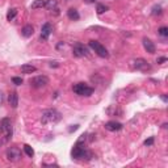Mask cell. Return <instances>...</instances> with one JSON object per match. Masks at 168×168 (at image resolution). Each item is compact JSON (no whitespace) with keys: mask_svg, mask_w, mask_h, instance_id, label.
Here are the masks:
<instances>
[{"mask_svg":"<svg viewBox=\"0 0 168 168\" xmlns=\"http://www.w3.org/2000/svg\"><path fill=\"white\" fill-rule=\"evenodd\" d=\"M85 139H87V135L85 134L80 135V139L76 142V145L74 146L72 151H71L72 158H75V159H87V160H89L92 158V152L88 151V150L85 148V146H84Z\"/></svg>","mask_w":168,"mask_h":168,"instance_id":"cell-1","label":"cell"},{"mask_svg":"<svg viewBox=\"0 0 168 168\" xmlns=\"http://www.w3.org/2000/svg\"><path fill=\"white\" fill-rule=\"evenodd\" d=\"M62 116L58 110L55 109H46L42 112V117H41V122L46 125V124H57L58 121H60Z\"/></svg>","mask_w":168,"mask_h":168,"instance_id":"cell-2","label":"cell"},{"mask_svg":"<svg viewBox=\"0 0 168 168\" xmlns=\"http://www.w3.org/2000/svg\"><path fill=\"white\" fill-rule=\"evenodd\" d=\"M0 135L5 141H9L12 137V124H11L9 118H3L0 121Z\"/></svg>","mask_w":168,"mask_h":168,"instance_id":"cell-3","label":"cell"},{"mask_svg":"<svg viewBox=\"0 0 168 168\" xmlns=\"http://www.w3.org/2000/svg\"><path fill=\"white\" fill-rule=\"evenodd\" d=\"M74 92L76 95H79V96H85V97H88V96H91L92 93H93V88L92 87H89L88 84H85V83H78V84H75L74 87Z\"/></svg>","mask_w":168,"mask_h":168,"instance_id":"cell-4","label":"cell"},{"mask_svg":"<svg viewBox=\"0 0 168 168\" xmlns=\"http://www.w3.org/2000/svg\"><path fill=\"white\" fill-rule=\"evenodd\" d=\"M88 46L91 47L92 50H95V53L97 54L99 57H101V58H108L109 57V53H108V50L105 49V46H102L100 42L97 41H89L88 42Z\"/></svg>","mask_w":168,"mask_h":168,"instance_id":"cell-5","label":"cell"},{"mask_svg":"<svg viewBox=\"0 0 168 168\" xmlns=\"http://www.w3.org/2000/svg\"><path fill=\"white\" fill-rule=\"evenodd\" d=\"M23 158V155H21V150L19 147H16V146H12V147H9L7 150V159L9 160V162L12 163H16L21 160Z\"/></svg>","mask_w":168,"mask_h":168,"instance_id":"cell-6","label":"cell"},{"mask_svg":"<svg viewBox=\"0 0 168 168\" xmlns=\"http://www.w3.org/2000/svg\"><path fill=\"white\" fill-rule=\"evenodd\" d=\"M49 84V79L45 75H40V76H35L33 79H30V85L34 88H42L46 87Z\"/></svg>","mask_w":168,"mask_h":168,"instance_id":"cell-7","label":"cell"},{"mask_svg":"<svg viewBox=\"0 0 168 168\" xmlns=\"http://www.w3.org/2000/svg\"><path fill=\"white\" fill-rule=\"evenodd\" d=\"M72 53H74L75 57H79V58H81V57H87L89 54L88 49L85 47L83 44H80V42H76V44L72 46Z\"/></svg>","mask_w":168,"mask_h":168,"instance_id":"cell-8","label":"cell"},{"mask_svg":"<svg viewBox=\"0 0 168 168\" xmlns=\"http://www.w3.org/2000/svg\"><path fill=\"white\" fill-rule=\"evenodd\" d=\"M51 32H53L51 24H49V23L44 24V25H42V28H41V40L46 41L49 38V35L51 34Z\"/></svg>","mask_w":168,"mask_h":168,"instance_id":"cell-9","label":"cell"},{"mask_svg":"<svg viewBox=\"0 0 168 168\" xmlns=\"http://www.w3.org/2000/svg\"><path fill=\"white\" fill-rule=\"evenodd\" d=\"M134 69L135 70H139V71H145V70H148L150 66L147 63V60L142 59V58H138L134 60Z\"/></svg>","mask_w":168,"mask_h":168,"instance_id":"cell-10","label":"cell"},{"mask_svg":"<svg viewBox=\"0 0 168 168\" xmlns=\"http://www.w3.org/2000/svg\"><path fill=\"white\" fill-rule=\"evenodd\" d=\"M143 47H145V50L147 53H150V54H154L155 53V50H156V47H155V45H154V42L150 40V38H143Z\"/></svg>","mask_w":168,"mask_h":168,"instance_id":"cell-11","label":"cell"},{"mask_svg":"<svg viewBox=\"0 0 168 168\" xmlns=\"http://www.w3.org/2000/svg\"><path fill=\"white\" fill-rule=\"evenodd\" d=\"M105 129L109 131H118L122 129V124L117 122V121H109V122L105 124Z\"/></svg>","mask_w":168,"mask_h":168,"instance_id":"cell-12","label":"cell"},{"mask_svg":"<svg viewBox=\"0 0 168 168\" xmlns=\"http://www.w3.org/2000/svg\"><path fill=\"white\" fill-rule=\"evenodd\" d=\"M8 102L12 108H17V105H19V95H17L16 92H12V93L8 96Z\"/></svg>","mask_w":168,"mask_h":168,"instance_id":"cell-13","label":"cell"},{"mask_svg":"<svg viewBox=\"0 0 168 168\" xmlns=\"http://www.w3.org/2000/svg\"><path fill=\"white\" fill-rule=\"evenodd\" d=\"M33 33H34V28L32 26V25H25V26L23 28V30H21V34L24 35L25 38H29V37H32L33 35Z\"/></svg>","mask_w":168,"mask_h":168,"instance_id":"cell-14","label":"cell"},{"mask_svg":"<svg viewBox=\"0 0 168 168\" xmlns=\"http://www.w3.org/2000/svg\"><path fill=\"white\" fill-rule=\"evenodd\" d=\"M67 16H69L70 20H74V21H76V20L80 19L79 12H78L76 9H74V8H70L69 11H67Z\"/></svg>","mask_w":168,"mask_h":168,"instance_id":"cell-15","label":"cell"},{"mask_svg":"<svg viewBox=\"0 0 168 168\" xmlns=\"http://www.w3.org/2000/svg\"><path fill=\"white\" fill-rule=\"evenodd\" d=\"M37 69L33 66V64H23L21 66V72L23 74H32V72H35Z\"/></svg>","mask_w":168,"mask_h":168,"instance_id":"cell-16","label":"cell"},{"mask_svg":"<svg viewBox=\"0 0 168 168\" xmlns=\"http://www.w3.org/2000/svg\"><path fill=\"white\" fill-rule=\"evenodd\" d=\"M45 7L50 11H58V3H57V0H47Z\"/></svg>","mask_w":168,"mask_h":168,"instance_id":"cell-17","label":"cell"},{"mask_svg":"<svg viewBox=\"0 0 168 168\" xmlns=\"http://www.w3.org/2000/svg\"><path fill=\"white\" fill-rule=\"evenodd\" d=\"M46 2L45 0H34L33 3H32L30 5V9H38V8H42V7H45Z\"/></svg>","mask_w":168,"mask_h":168,"instance_id":"cell-18","label":"cell"},{"mask_svg":"<svg viewBox=\"0 0 168 168\" xmlns=\"http://www.w3.org/2000/svg\"><path fill=\"white\" fill-rule=\"evenodd\" d=\"M17 12H19V11H17V8H11V9L8 11V13H7V20H8V21H12V20L17 16Z\"/></svg>","mask_w":168,"mask_h":168,"instance_id":"cell-19","label":"cell"},{"mask_svg":"<svg viewBox=\"0 0 168 168\" xmlns=\"http://www.w3.org/2000/svg\"><path fill=\"white\" fill-rule=\"evenodd\" d=\"M24 151H25V154H26L29 158H33V155H34V150L30 147L29 145H24Z\"/></svg>","mask_w":168,"mask_h":168,"instance_id":"cell-20","label":"cell"},{"mask_svg":"<svg viewBox=\"0 0 168 168\" xmlns=\"http://www.w3.org/2000/svg\"><path fill=\"white\" fill-rule=\"evenodd\" d=\"M96 11H97L99 15H101V13H104L108 11V7L104 5V4H97V7H96Z\"/></svg>","mask_w":168,"mask_h":168,"instance_id":"cell-21","label":"cell"},{"mask_svg":"<svg viewBox=\"0 0 168 168\" xmlns=\"http://www.w3.org/2000/svg\"><path fill=\"white\" fill-rule=\"evenodd\" d=\"M162 12H163V9H162V7H160V5H155V7H154V8H152V15L154 16H159V15H162Z\"/></svg>","mask_w":168,"mask_h":168,"instance_id":"cell-22","label":"cell"},{"mask_svg":"<svg viewBox=\"0 0 168 168\" xmlns=\"http://www.w3.org/2000/svg\"><path fill=\"white\" fill-rule=\"evenodd\" d=\"M158 32H159V34L162 35V37H168V28L167 26H162Z\"/></svg>","mask_w":168,"mask_h":168,"instance_id":"cell-23","label":"cell"},{"mask_svg":"<svg viewBox=\"0 0 168 168\" xmlns=\"http://www.w3.org/2000/svg\"><path fill=\"white\" fill-rule=\"evenodd\" d=\"M12 81H13V84H16V85L23 84V79H21V78H17V76L12 78Z\"/></svg>","mask_w":168,"mask_h":168,"instance_id":"cell-24","label":"cell"},{"mask_svg":"<svg viewBox=\"0 0 168 168\" xmlns=\"http://www.w3.org/2000/svg\"><path fill=\"white\" fill-rule=\"evenodd\" d=\"M154 145V137H150L148 139L145 141V146H152Z\"/></svg>","mask_w":168,"mask_h":168,"instance_id":"cell-25","label":"cell"},{"mask_svg":"<svg viewBox=\"0 0 168 168\" xmlns=\"http://www.w3.org/2000/svg\"><path fill=\"white\" fill-rule=\"evenodd\" d=\"M78 129H79V125H74V126H71V127L69 129V131H70V133H72V131L78 130Z\"/></svg>","mask_w":168,"mask_h":168,"instance_id":"cell-26","label":"cell"},{"mask_svg":"<svg viewBox=\"0 0 168 168\" xmlns=\"http://www.w3.org/2000/svg\"><path fill=\"white\" fill-rule=\"evenodd\" d=\"M167 58H164V57H162V58H159L158 59V63H163V62H166Z\"/></svg>","mask_w":168,"mask_h":168,"instance_id":"cell-27","label":"cell"},{"mask_svg":"<svg viewBox=\"0 0 168 168\" xmlns=\"http://www.w3.org/2000/svg\"><path fill=\"white\" fill-rule=\"evenodd\" d=\"M50 66H51V67H53V66H54V67H58V64H57V62H54V63L51 62V63H50Z\"/></svg>","mask_w":168,"mask_h":168,"instance_id":"cell-28","label":"cell"},{"mask_svg":"<svg viewBox=\"0 0 168 168\" xmlns=\"http://www.w3.org/2000/svg\"><path fill=\"white\" fill-rule=\"evenodd\" d=\"M162 99H163V101H167V96H166V95H163Z\"/></svg>","mask_w":168,"mask_h":168,"instance_id":"cell-29","label":"cell"},{"mask_svg":"<svg viewBox=\"0 0 168 168\" xmlns=\"http://www.w3.org/2000/svg\"><path fill=\"white\" fill-rule=\"evenodd\" d=\"M2 100H3V95H2V92H0V104H2Z\"/></svg>","mask_w":168,"mask_h":168,"instance_id":"cell-30","label":"cell"},{"mask_svg":"<svg viewBox=\"0 0 168 168\" xmlns=\"http://www.w3.org/2000/svg\"><path fill=\"white\" fill-rule=\"evenodd\" d=\"M88 2H89V3H92V2H93V0H88Z\"/></svg>","mask_w":168,"mask_h":168,"instance_id":"cell-31","label":"cell"}]
</instances>
